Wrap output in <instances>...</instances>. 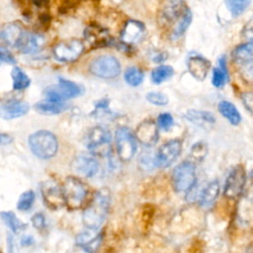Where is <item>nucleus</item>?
Instances as JSON below:
<instances>
[{"label":"nucleus","mask_w":253,"mask_h":253,"mask_svg":"<svg viewBox=\"0 0 253 253\" xmlns=\"http://www.w3.org/2000/svg\"><path fill=\"white\" fill-rule=\"evenodd\" d=\"M110 192L108 189L97 191L88 207L83 212V223L87 228L98 229L101 227L107 217L110 207Z\"/></svg>","instance_id":"1"},{"label":"nucleus","mask_w":253,"mask_h":253,"mask_svg":"<svg viewBox=\"0 0 253 253\" xmlns=\"http://www.w3.org/2000/svg\"><path fill=\"white\" fill-rule=\"evenodd\" d=\"M29 145L32 152L42 159L53 157L58 148L57 139L54 134L47 130H39L29 137Z\"/></svg>","instance_id":"2"},{"label":"nucleus","mask_w":253,"mask_h":253,"mask_svg":"<svg viewBox=\"0 0 253 253\" xmlns=\"http://www.w3.org/2000/svg\"><path fill=\"white\" fill-rule=\"evenodd\" d=\"M196 166L192 160L181 162L172 173L173 188L178 193H189L196 186Z\"/></svg>","instance_id":"3"},{"label":"nucleus","mask_w":253,"mask_h":253,"mask_svg":"<svg viewBox=\"0 0 253 253\" xmlns=\"http://www.w3.org/2000/svg\"><path fill=\"white\" fill-rule=\"evenodd\" d=\"M62 191L65 199V205L70 209H79L88 194L87 186L76 177H68L63 183Z\"/></svg>","instance_id":"4"},{"label":"nucleus","mask_w":253,"mask_h":253,"mask_svg":"<svg viewBox=\"0 0 253 253\" xmlns=\"http://www.w3.org/2000/svg\"><path fill=\"white\" fill-rule=\"evenodd\" d=\"M89 70L92 74L101 78H115L121 73V64L115 56L103 54L91 61Z\"/></svg>","instance_id":"5"},{"label":"nucleus","mask_w":253,"mask_h":253,"mask_svg":"<svg viewBox=\"0 0 253 253\" xmlns=\"http://www.w3.org/2000/svg\"><path fill=\"white\" fill-rule=\"evenodd\" d=\"M115 140L119 157L124 161L131 159L137 148L136 138L131 130L126 126L119 127L116 131Z\"/></svg>","instance_id":"6"},{"label":"nucleus","mask_w":253,"mask_h":253,"mask_svg":"<svg viewBox=\"0 0 253 253\" xmlns=\"http://www.w3.org/2000/svg\"><path fill=\"white\" fill-rule=\"evenodd\" d=\"M246 171L245 168L238 164L236 165L228 174L224 188L223 194L228 199H237L243 193L245 182H246Z\"/></svg>","instance_id":"7"},{"label":"nucleus","mask_w":253,"mask_h":253,"mask_svg":"<svg viewBox=\"0 0 253 253\" xmlns=\"http://www.w3.org/2000/svg\"><path fill=\"white\" fill-rule=\"evenodd\" d=\"M110 142L111 134L104 126H97L89 131L87 146L92 153L97 155L107 154L110 148Z\"/></svg>","instance_id":"8"},{"label":"nucleus","mask_w":253,"mask_h":253,"mask_svg":"<svg viewBox=\"0 0 253 253\" xmlns=\"http://www.w3.org/2000/svg\"><path fill=\"white\" fill-rule=\"evenodd\" d=\"M44 93L49 100L63 101L65 99H71L79 96L82 93V88L72 81L59 78L58 85L46 88Z\"/></svg>","instance_id":"9"},{"label":"nucleus","mask_w":253,"mask_h":253,"mask_svg":"<svg viewBox=\"0 0 253 253\" xmlns=\"http://www.w3.org/2000/svg\"><path fill=\"white\" fill-rule=\"evenodd\" d=\"M84 50V44L79 40H69L58 42L53 47L55 58L62 62H71L76 60Z\"/></svg>","instance_id":"10"},{"label":"nucleus","mask_w":253,"mask_h":253,"mask_svg":"<svg viewBox=\"0 0 253 253\" xmlns=\"http://www.w3.org/2000/svg\"><path fill=\"white\" fill-rule=\"evenodd\" d=\"M182 151V142L179 139H171L158 149L155 156V164L166 168L174 163Z\"/></svg>","instance_id":"11"},{"label":"nucleus","mask_w":253,"mask_h":253,"mask_svg":"<svg viewBox=\"0 0 253 253\" xmlns=\"http://www.w3.org/2000/svg\"><path fill=\"white\" fill-rule=\"evenodd\" d=\"M42 195L45 206L51 210H57L65 206L62 188L53 181H46L42 185Z\"/></svg>","instance_id":"12"},{"label":"nucleus","mask_w":253,"mask_h":253,"mask_svg":"<svg viewBox=\"0 0 253 253\" xmlns=\"http://www.w3.org/2000/svg\"><path fill=\"white\" fill-rule=\"evenodd\" d=\"M136 139L145 146H152L158 140V126L152 120L141 122L135 130Z\"/></svg>","instance_id":"13"},{"label":"nucleus","mask_w":253,"mask_h":253,"mask_svg":"<svg viewBox=\"0 0 253 253\" xmlns=\"http://www.w3.org/2000/svg\"><path fill=\"white\" fill-rule=\"evenodd\" d=\"M72 169L75 173L83 177L90 178L97 173L99 169V163L94 157L90 155L80 154L73 159Z\"/></svg>","instance_id":"14"},{"label":"nucleus","mask_w":253,"mask_h":253,"mask_svg":"<svg viewBox=\"0 0 253 253\" xmlns=\"http://www.w3.org/2000/svg\"><path fill=\"white\" fill-rule=\"evenodd\" d=\"M44 44L42 36L35 33L24 32L17 43V48L23 53H35L39 51Z\"/></svg>","instance_id":"15"},{"label":"nucleus","mask_w":253,"mask_h":253,"mask_svg":"<svg viewBox=\"0 0 253 253\" xmlns=\"http://www.w3.org/2000/svg\"><path fill=\"white\" fill-rule=\"evenodd\" d=\"M187 66L189 73L195 79L203 81L210 71L211 62L202 55H192L187 61Z\"/></svg>","instance_id":"16"},{"label":"nucleus","mask_w":253,"mask_h":253,"mask_svg":"<svg viewBox=\"0 0 253 253\" xmlns=\"http://www.w3.org/2000/svg\"><path fill=\"white\" fill-rule=\"evenodd\" d=\"M29 104L21 100H11L0 107V117L4 120H12L26 115L29 112Z\"/></svg>","instance_id":"17"},{"label":"nucleus","mask_w":253,"mask_h":253,"mask_svg":"<svg viewBox=\"0 0 253 253\" xmlns=\"http://www.w3.org/2000/svg\"><path fill=\"white\" fill-rule=\"evenodd\" d=\"M184 0H164L161 6L160 18L164 23H171L184 12Z\"/></svg>","instance_id":"18"},{"label":"nucleus","mask_w":253,"mask_h":253,"mask_svg":"<svg viewBox=\"0 0 253 253\" xmlns=\"http://www.w3.org/2000/svg\"><path fill=\"white\" fill-rule=\"evenodd\" d=\"M144 33V25L138 21L129 20L126 23L122 32V41L125 43L131 44L140 40Z\"/></svg>","instance_id":"19"},{"label":"nucleus","mask_w":253,"mask_h":253,"mask_svg":"<svg viewBox=\"0 0 253 253\" xmlns=\"http://www.w3.org/2000/svg\"><path fill=\"white\" fill-rule=\"evenodd\" d=\"M22 26L17 23H9L0 29V40L10 46H16L23 33Z\"/></svg>","instance_id":"20"},{"label":"nucleus","mask_w":253,"mask_h":253,"mask_svg":"<svg viewBox=\"0 0 253 253\" xmlns=\"http://www.w3.org/2000/svg\"><path fill=\"white\" fill-rule=\"evenodd\" d=\"M89 230L81 232L76 237V242L79 246L87 251H94L101 242V234L97 232V229L88 228Z\"/></svg>","instance_id":"21"},{"label":"nucleus","mask_w":253,"mask_h":253,"mask_svg":"<svg viewBox=\"0 0 253 253\" xmlns=\"http://www.w3.org/2000/svg\"><path fill=\"white\" fill-rule=\"evenodd\" d=\"M232 59L238 64H248L253 62V41L237 45L232 51Z\"/></svg>","instance_id":"22"},{"label":"nucleus","mask_w":253,"mask_h":253,"mask_svg":"<svg viewBox=\"0 0 253 253\" xmlns=\"http://www.w3.org/2000/svg\"><path fill=\"white\" fill-rule=\"evenodd\" d=\"M219 183L217 180L210 182L200 197V206L204 209H210L214 204L219 194Z\"/></svg>","instance_id":"23"},{"label":"nucleus","mask_w":253,"mask_h":253,"mask_svg":"<svg viewBox=\"0 0 253 253\" xmlns=\"http://www.w3.org/2000/svg\"><path fill=\"white\" fill-rule=\"evenodd\" d=\"M185 118L187 121L200 126H206L214 124L215 117L212 113L208 111H200V110H188L185 114Z\"/></svg>","instance_id":"24"},{"label":"nucleus","mask_w":253,"mask_h":253,"mask_svg":"<svg viewBox=\"0 0 253 253\" xmlns=\"http://www.w3.org/2000/svg\"><path fill=\"white\" fill-rule=\"evenodd\" d=\"M67 108L63 101H54L47 99L35 105V110L42 115H56L63 112Z\"/></svg>","instance_id":"25"},{"label":"nucleus","mask_w":253,"mask_h":253,"mask_svg":"<svg viewBox=\"0 0 253 253\" xmlns=\"http://www.w3.org/2000/svg\"><path fill=\"white\" fill-rule=\"evenodd\" d=\"M217 109L219 113L233 126H237L241 122V115L238 112L237 108L228 101H220L217 105Z\"/></svg>","instance_id":"26"},{"label":"nucleus","mask_w":253,"mask_h":253,"mask_svg":"<svg viewBox=\"0 0 253 253\" xmlns=\"http://www.w3.org/2000/svg\"><path fill=\"white\" fill-rule=\"evenodd\" d=\"M227 80H228V72L226 67V61H225V57L221 56L218 59V65L212 70L211 83L214 87L220 88L225 85Z\"/></svg>","instance_id":"27"},{"label":"nucleus","mask_w":253,"mask_h":253,"mask_svg":"<svg viewBox=\"0 0 253 253\" xmlns=\"http://www.w3.org/2000/svg\"><path fill=\"white\" fill-rule=\"evenodd\" d=\"M192 18L193 16H192L191 10L189 8H186L182 13V15L179 17V20L172 31V34H171L172 40H177L184 35V33L187 31V29L191 25Z\"/></svg>","instance_id":"28"},{"label":"nucleus","mask_w":253,"mask_h":253,"mask_svg":"<svg viewBox=\"0 0 253 253\" xmlns=\"http://www.w3.org/2000/svg\"><path fill=\"white\" fill-rule=\"evenodd\" d=\"M0 215L2 220L6 223V225L16 234L20 233L27 226V224L22 222L12 211H2Z\"/></svg>","instance_id":"29"},{"label":"nucleus","mask_w":253,"mask_h":253,"mask_svg":"<svg viewBox=\"0 0 253 253\" xmlns=\"http://www.w3.org/2000/svg\"><path fill=\"white\" fill-rule=\"evenodd\" d=\"M11 76L13 79V88L15 90H23L30 85L29 76L19 67H14L11 72Z\"/></svg>","instance_id":"30"},{"label":"nucleus","mask_w":253,"mask_h":253,"mask_svg":"<svg viewBox=\"0 0 253 253\" xmlns=\"http://www.w3.org/2000/svg\"><path fill=\"white\" fill-rule=\"evenodd\" d=\"M174 74V69L170 65H159L156 68H154L151 72V79L154 83L160 84L170 77H172Z\"/></svg>","instance_id":"31"},{"label":"nucleus","mask_w":253,"mask_h":253,"mask_svg":"<svg viewBox=\"0 0 253 253\" xmlns=\"http://www.w3.org/2000/svg\"><path fill=\"white\" fill-rule=\"evenodd\" d=\"M144 78V74L141 69L135 66L128 67L125 72V80L130 86H138L142 83Z\"/></svg>","instance_id":"32"},{"label":"nucleus","mask_w":253,"mask_h":253,"mask_svg":"<svg viewBox=\"0 0 253 253\" xmlns=\"http://www.w3.org/2000/svg\"><path fill=\"white\" fill-rule=\"evenodd\" d=\"M250 0H225V4L233 17L240 16L249 6Z\"/></svg>","instance_id":"33"},{"label":"nucleus","mask_w":253,"mask_h":253,"mask_svg":"<svg viewBox=\"0 0 253 253\" xmlns=\"http://www.w3.org/2000/svg\"><path fill=\"white\" fill-rule=\"evenodd\" d=\"M34 202H35V193L32 190L26 191L20 196L17 204V208L19 211H28L29 209H31Z\"/></svg>","instance_id":"34"},{"label":"nucleus","mask_w":253,"mask_h":253,"mask_svg":"<svg viewBox=\"0 0 253 253\" xmlns=\"http://www.w3.org/2000/svg\"><path fill=\"white\" fill-rule=\"evenodd\" d=\"M146 100L156 106H165L168 104V97L161 92H149L146 94Z\"/></svg>","instance_id":"35"},{"label":"nucleus","mask_w":253,"mask_h":253,"mask_svg":"<svg viewBox=\"0 0 253 253\" xmlns=\"http://www.w3.org/2000/svg\"><path fill=\"white\" fill-rule=\"evenodd\" d=\"M207 144L203 141L196 142L191 148V156L195 160H202L207 155Z\"/></svg>","instance_id":"36"},{"label":"nucleus","mask_w":253,"mask_h":253,"mask_svg":"<svg viewBox=\"0 0 253 253\" xmlns=\"http://www.w3.org/2000/svg\"><path fill=\"white\" fill-rule=\"evenodd\" d=\"M157 124L158 126L163 129V130H168L172 127V126L174 125V120L173 117L168 114V113H163L160 114L158 116V120H157Z\"/></svg>","instance_id":"37"},{"label":"nucleus","mask_w":253,"mask_h":253,"mask_svg":"<svg viewBox=\"0 0 253 253\" xmlns=\"http://www.w3.org/2000/svg\"><path fill=\"white\" fill-rule=\"evenodd\" d=\"M243 193H244L245 198L248 201L253 202V171H251L249 176L246 177V182H245Z\"/></svg>","instance_id":"38"},{"label":"nucleus","mask_w":253,"mask_h":253,"mask_svg":"<svg viewBox=\"0 0 253 253\" xmlns=\"http://www.w3.org/2000/svg\"><path fill=\"white\" fill-rule=\"evenodd\" d=\"M242 37L248 41H253V16L242 29Z\"/></svg>","instance_id":"39"},{"label":"nucleus","mask_w":253,"mask_h":253,"mask_svg":"<svg viewBox=\"0 0 253 253\" xmlns=\"http://www.w3.org/2000/svg\"><path fill=\"white\" fill-rule=\"evenodd\" d=\"M241 100L244 107L253 114V92H246L241 95Z\"/></svg>","instance_id":"40"},{"label":"nucleus","mask_w":253,"mask_h":253,"mask_svg":"<svg viewBox=\"0 0 253 253\" xmlns=\"http://www.w3.org/2000/svg\"><path fill=\"white\" fill-rule=\"evenodd\" d=\"M32 223H33L34 227H36L37 229H39V230L43 229V228H44V225H45L44 216H43L41 212L36 213V214L32 217Z\"/></svg>","instance_id":"41"},{"label":"nucleus","mask_w":253,"mask_h":253,"mask_svg":"<svg viewBox=\"0 0 253 253\" xmlns=\"http://www.w3.org/2000/svg\"><path fill=\"white\" fill-rule=\"evenodd\" d=\"M0 60L5 61L7 63H15L16 62L12 53L9 50H7L6 48L1 47V46H0Z\"/></svg>","instance_id":"42"},{"label":"nucleus","mask_w":253,"mask_h":253,"mask_svg":"<svg viewBox=\"0 0 253 253\" xmlns=\"http://www.w3.org/2000/svg\"><path fill=\"white\" fill-rule=\"evenodd\" d=\"M12 141V137L6 133H0V145L9 144Z\"/></svg>","instance_id":"43"},{"label":"nucleus","mask_w":253,"mask_h":253,"mask_svg":"<svg viewBox=\"0 0 253 253\" xmlns=\"http://www.w3.org/2000/svg\"><path fill=\"white\" fill-rule=\"evenodd\" d=\"M99 35H100L99 38H100L103 42H106V38H108V37L106 36V34H104V33L101 32ZM87 39H88V41H89L90 42H95L96 40H97V36H94V35L89 34V36H87Z\"/></svg>","instance_id":"44"},{"label":"nucleus","mask_w":253,"mask_h":253,"mask_svg":"<svg viewBox=\"0 0 253 253\" xmlns=\"http://www.w3.org/2000/svg\"><path fill=\"white\" fill-rule=\"evenodd\" d=\"M36 4H38V5H40V4H42V3H44L46 0H33Z\"/></svg>","instance_id":"45"}]
</instances>
